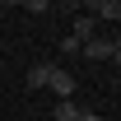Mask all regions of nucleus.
Wrapping results in <instances>:
<instances>
[{"mask_svg":"<svg viewBox=\"0 0 121 121\" xmlns=\"http://www.w3.org/2000/svg\"><path fill=\"white\" fill-rule=\"evenodd\" d=\"M47 89H56V93H60V103H65V98L75 93V75H70V70H56V65H51V79H47Z\"/></svg>","mask_w":121,"mask_h":121,"instance_id":"nucleus-1","label":"nucleus"},{"mask_svg":"<svg viewBox=\"0 0 121 121\" xmlns=\"http://www.w3.org/2000/svg\"><path fill=\"white\" fill-rule=\"evenodd\" d=\"M112 51H117V42H107V37H89L84 42V56H93V60H112Z\"/></svg>","mask_w":121,"mask_h":121,"instance_id":"nucleus-2","label":"nucleus"},{"mask_svg":"<svg viewBox=\"0 0 121 121\" xmlns=\"http://www.w3.org/2000/svg\"><path fill=\"white\" fill-rule=\"evenodd\" d=\"M47 79H51V65H33L28 70V89H47Z\"/></svg>","mask_w":121,"mask_h":121,"instance_id":"nucleus-3","label":"nucleus"},{"mask_svg":"<svg viewBox=\"0 0 121 121\" xmlns=\"http://www.w3.org/2000/svg\"><path fill=\"white\" fill-rule=\"evenodd\" d=\"M51 121H79V107L65 98V103H56V112H51Z\"/></svg>","mask_w":121,"mask_h":121,"instance_id":"nucleus-4","label":"nucleus"},{"mask_svg":"<svg viewBox=\"0 0 121 121\" xmlns=\"http://www.w3.org/2000/svg\"><path fill=\"white\" fill-rule=\"evenodd\" d=\"M75 37H79V42H89V37H93V19H89V14L75 19Z\"/></svg>","mask_w":121,"mask_h":121,"instance_id":"nucleus-5","label":"nucleus"},{"mask_svg":"<svg viewBox=\"0 0 121 121\" xmlns=\"http://www.w3.org/2000/svg\"><path fill=\"white\" fill-rule=\"evenodd\" d=\"M93 9H98V14H107V19H121V0H98Z\"/></svg>","mask_w":121,"mask_h":121,"instance_id":"nucleus-6","label":"nucleus"},{"mask_svg":"<svg viewBox=\"0 0 121 121\" xmlns=\"http://www.w3.org/2000/svg\"><path fill=\"white\" fill-rule=\"evenodd\" d=\"M60 51H65V56H75V51H84V42H79L75 33H70V37H65V42H60Z\"/></svg>","mask_w":121,"mask_h":121,"instance_id":"nucleus-7","label":"nucleus"},{"mask_svg":"<svg viewBox=\"0 0 121 121\" xmlns=\"http://www.w3.org/2000/svg\"><path fill=\"white\" fill-rule=\"evenodd\" d=\"M79 121H103V117H93V112H79Z\"/></svg>","mask_w":121,"mask_h":121,"instance_id":"nucleus-8","label":"nucleus"},{"mask_svg":"<svg viewBox=\"0 0 121 121\" xmlns=\"http://www.w3.org/2000/svg\"><path fill=\"white\" fill-rule=\"evenodd\" d=\"M112 60H117V65H121V42H117V51H112Z\"/></svg>","mask_w":121,"mask_h":121,"instance_id":"nucleus-9","label":"nucleus"},{"mask_svg":"<svg viewBox=\"0 0 121 121\" xmlns=\"http://www.w3.org/2000/svg\"><path fill=\"white\" fill-rule=\"evenodd\" d=\"M0 9H5V5H0Z\"/></svg>","mask_w":121,"mask_h":121,"instance_id":"nucleus-10","label":"nucleus"}]
</instances>
